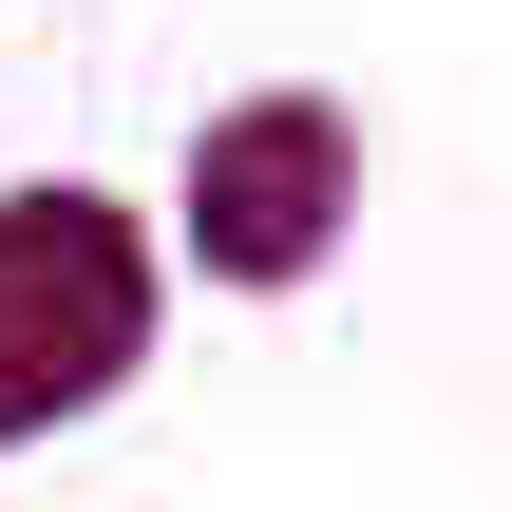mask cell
<instances>
[{
	"label": "cell",
	"mask_w": 512,
	"mask_h": 512,
	"mask_svg": "<svg viewBox=\"0 0 512 512\" xmlns=\"http://www.w3.org/2000/svg\"><path fill=\"white\" fill-rule=\"evenodd\" d=\"M133 342H152V266H133V228H114L95 190H19V209H0V437L76 418Z\"/></svg>",
	"instance_id": "obj_1"
},
{
	"label": "cell",
	"mask_w": 512,
	"mask_h": 512,
	"mask_svg": "<svg viewBox=\"0 0 512 512\" xmlns=\"http://www.w3.org/2000/svg\"><path fill=\"white\" fill-rule=\"evenodd\" d=\"M190 228H209V266H247V285H285V266H323V228H342V114H228L209 152H190Z\"/></svg>",
	"instance_id": "obj_2"
}]
</instances>
